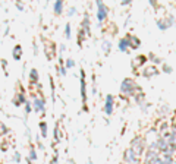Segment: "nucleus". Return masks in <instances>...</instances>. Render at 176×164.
Listing matches in <instances>:
<instances>
[{
	"instance_id": "5",
	"label": "nucleus",
	"mask_w": 176,
	"mask_h": 164,
	"mask_svg": "<svg viewBox=\"0 0 176 164\" xmlns=\"http://www.w3.org/2000/svg\"><path fill=\"white\" fill-rule=\"evenodd\" d=\"M54 12H56V13H60V12H62V2H57V3L54 5Z\"/></svg>"
},
{
	"instance_id": "10",
	"label": "nucleus",
	"mask_w": 176,
	"mask_h": 164,
	"mask_svg": "<svg viewBox=\"0 0 176 164\" xmlns=\"http://www.w3.org/2000/svg\"><path fill=\"white\" fill-rule=\"evenodd\" d=\"M67 66H69V67H72V66H74V62H72V60H70V59L67 60Z\"/></svg>"
},
{
	"instance_id": "8",
	"label": "nucleus",
	"mask_w": 176,
	"mask_h": 164,
	"mask_svg": "<svg viewBox=\"0 0 176 164\" xmlns=\"http://www.w3.org/2000/svg\"><path fill=\"white\" fill-rule=\"evenodd\" d=\"M66 37H67V38L70 37V26H69V25H66Z\"/></svg>"
},
{
	"instance_id": "9",
	"label": "nucleus",
	"mask_w": 176,
	"mask_h": 164,
	"mask_svg": "<svg viewBox=\"0 0 176 164\" xmlns=\"http://www.w3.org/2000/svg\"><path fill=\"white\" fill-rule=\"evenodd\" d=\"M41 128H43V135L46 136V123H41Z\"/></svg>"
},
{
	"instance_id": "1",
	"label": "nucleus",
	"mask_w": 176,
	"mask_h": 164,
	"mask_svg": "<svg viewBox=\"0 0 176 164\" xmlns=\"http://www.w3.org/2000/svg\"><path fill=\"white\" fill-rule=\"evenodd\" d=\"M97 6H98V13H97V18H98V21L101 22V21L106 18V15H107V9H106V6H104L101 2H98V3H97Z\"/></svg>"
},
{
	"instance_id": "4",
	"label": "nucleus",
	"mask_w": 176,
	"mask_h": 164,
	"mask_svg": "<svg viewBox=\"0 0 176 164\" xmlns=\"http://www.w3.org/2000/svg\"><path fill=\"white\" fill-rule=\"evenodd\" d=\"M13 56H15V59H19V57H21V47H19V46H16V47H15Z\"/></svg>"
},
{
	"instance_id": "7",
	"label": "nucleus",
	"mask_w": 176,
	"mask_h": 164,
	"mask_svg": "<svg viewBox=\"0 0 176 164\" xmlns=\"http://www.w3.org/2000/svg\"><path fill=\"white\" fill-rule=\"evenodd\" d=\"M31 79H32V81L37 79V70H35V69H32V70H31Z\"/></svg>"
},
{
	"instance_id": "3",
	"label": "nucleus",
	"mask_w": 176,
	"mask_h": 164,
	"mask_svg": "<svg viewBox=\"0 0 176 164\" xmlns=\"http://www.w3.org/2000/svg\"><path fill=\"white\" fill-rule=\"evenodd\" d=\"M128 44H129L128 38H125V40H120V43H119V47H120V50H126Z\"/></svg>"
},
{
	"instance_id": "2",
	"label": "nucleus",
	"mask_w": 176,
	"mask_h": 164,
	"mask_svg": "<svg viewBox=\"0 0 176 164\" xmlns=\"http://www.w3.org/2000/svg\"><path fill=\"white\" fill-rule=\"evenodd\" d=\"M112 110H113V97L107 95V98H106V113L112 114Z\"/></svg>"
},
{
	"instance_id": "6",
	"label": "nucleus",
	"mask_w": 176,
	"mask_h": 164,
	"mask_svg": "<svg viewBox=\"0 0 176 164\" xmlns=\"http://www.w3.org/2000/svg\"><path fill=\"white\" fill-rule=\"evenodd\" d=\"M35 108H37V110H43V101L35 100Z\"/></svg>"
}]
</instances>
